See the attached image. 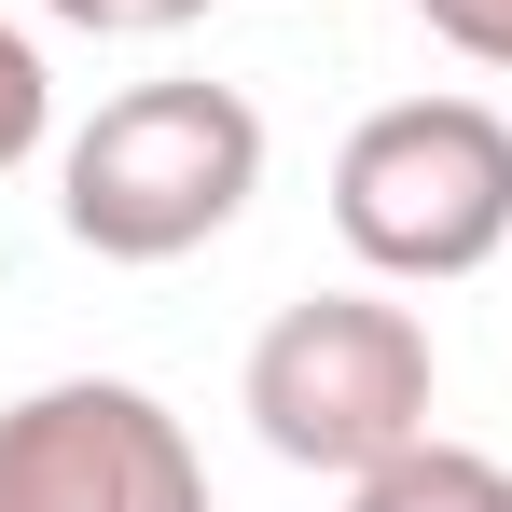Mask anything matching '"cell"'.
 Instances as JSON below:
<instances>
[{
    "label": "cell",
    "instance_id": "7a4b0ae2",
    "mask_svg": "<svg viewBox=\"0 0 512 512\" xmlns=\"http://www.w3.org/2000/svg\"><path fill=\"white\" fill-rule=\"evenodd\" d=\"M250 402L263 457L319 471V485H360L374 457L429 443V402H443V360H429V319L388 305V291H305L250 333Z\"/></svg>",
    "mask_w": 512,
    "mask_h": 512
},
{
    "label": "cell",
    "instance_id": "3957f363",
    "mask_svg": "<svg viewBox=\"0 0 512 512\" xmlns=\"http://www.w3.org/2000/svg\"><path fill=\"white\" fill-rule=\"evenodd\" d=\"M333 236L388 291H443L512 250V125L485 97H388L333 153Z\"/></svg>",
    "mask_w": 512,
    "mask_h": 512
},
{
    "label": "cell",
    "instance_id": "5b68a950",
    "mask_svg": "<svg viewBox=\"0 0 512 512\" xmlns=\"http://www.w3.org/2000/svg\"><path fill=\"white\" fill-rule=\"evenodd\" d=\"M346 512H512V471L485 457V443H402V457H374L360 485H346Z\"/></svg>",
    "mask_w": 512,
    "mask_h": 512
},
{
    "label": "cell",
    "instance_id": "6da1fadb",
    "mask_svg": "<svg viewBox=\"0 0 512 512\" xmlns=\"http://www.w3.org/2000/svg\"><path fill=\"white\" fill-rule=\"evenodd\" d=\"M263 194V111L236 84H125L56 153V222L97 263H180Z\"/></svg>",
    "mask_w": 512,
    "mask_h": 512
},
{
    "label": "cell",
    "instance_id": "ba28073f",
    "mask_svg": "<svg viewBox=\"0 0 512 512\" xmlns=\"http://www.w3.org/2000/svg\"><path fill=\"white\" fill-rule=\"evenodd\" d=\"M416 28L471 70H512V0H416Z\"/></svg>",
    "mask_w": 512,
    "mask_h": 512
},
{
    "label": "cell",
    "instance_id": "8992f818",
    "mask_svg": "<svg viewBox=\"0 0 512 512\" xmlns=\"http://www.w3.org/2000/svg\"><path fill=\"white\" fill-rule=\"evenodd\" d=\"M42 139H56V70H42V42H28V28L0 14V180L28 167Z\"/></svg>",
    "mask_w": 512,
    "mask_h": 512
},
{
    "label": "cell",
    "instance_id": "277c9868",
    "mask_svg": "<svg viewBox=\"0 0 512 512\" xmlns=\"http://www.w3.org/2000/svg\"><path fill=\"white\" fill-rule=\"evenodd\" d=\"M0 512H208V457L153 388L56 374L0 402Z\"/></svg>",
    "mask_w": 512,
    "mask_h": 512
},
{
    "label": "cell",
    "instance_id": "52a82bcc",
    "mask_svg": "<svg viewBox=\"0 0 512 512\" xmlns=\"http://www.w3.org/2000/svg\"><path fill=\"white\" fill-rule=\"evenodd\" d=\"M56 28H84V42H167V28H194L208 0H42Z\"/></svg>",
    "mask_w": 512,
    "mask_h": 512
}]
</instances>
